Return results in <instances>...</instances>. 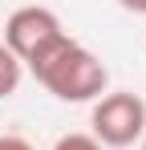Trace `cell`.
I'll use <instances>...</instances> for the list:
<instances>
[{"label":"cell","instance_id":"1","mask_svg":"<svg viewBox=\"0 0 146 150\" xmlns=\"http://www.w3.org/2000/svg\"><path fill=\"white\" fill-rule=\"evenodd\" d=\"M28 73L57 101H97L110 85V73H106L101 57L89 53L81 41H73L69 33L61 41H53L45 53H37L28 61Z\"/></svg>","mask_w":146,"mask_h":150},{"label":"cell","instance_id":"2","mask_svg":"<svg viewBox=\"0 0 146 150\" xmlns=\"http://www.w3.org/2000/svg\"><path fill=\"white\" fill-rule=\"evenodd\" d=\"M89 126H94V138L106 150H122L134 146L146 134V101L138 93H101L94 101V114H89Z\"/></svg>","mask_w":146,"mask_h":150},{"label":"cell","instance_id":"3","mask_svg":"<svg viewBox=\"0 0 146 150\" xmlns=\"http://www.w3.org/2000/svg\"><path fill=\"white\" fill-rule=\"evenodd\" d=\"M65 37V25H61V16L53 12V8H45V4H24V8H16L8 21H4V45H8V53L21 61V65H28L37 53H45L53 41H61Z\"/></svg>","mask_w":146,"mask_h":150},{"label":"cell","instance_id":"4","mask_svg":"<svg viewBox=\"0 0 146 150\" xmlns=\"http://www.w3.org/2000/svg\"><path fill=\"white\" fill-rule=\"evenodd\" d=\"M21 77H24V65L8 53V45L0 41V101L12 98V93L21 89Z\"/></svg>","mask_w":146,"mask_h":150},{"label":"cell","instance_id":"5","mask_svg":"<svg viewBox=\"0 0 146 150\" xmlns=\"http://www.w3.org/2000/svg\"><path fill=\"white\" fill-rule=\"evenodd\" d=\"M53 150H106V146L97 142L94 134H61L53 142Z\"/></svg>","mask_w":146,"mask_h":150},{"label":"cell","instance_id":"6","mask_svg":"<svg viewBox=\"0 0 146 150\" xmlns=\"http://www.w3.org/2000/svg\"><path fill=\"white\" fill-rule=\"evenodd\" d=\"M0 150H33V142L21 134H0Z\"/></svg>","mask_w":146,"mask_h":150},{"label":"cell","instance_id":"7","mask_svg":"<svg viewBox=\"0 0 146 150\" xmlns=\"http://www.w3.org/2000/svg\"><path fill=\"white\" fill-rule=\"evenodd\" d=\"M126 12H138V16H146V0H118Z\"/></svg>","mask_w":146,"mask_h":150},{"label":"cell","instance_id":"8","mask_svg":"<svg viewBox=\"0 0 146 150\" xmlns=\"http://www.w3.org/2000/svg\"><path fill=\"white\" fill-rule=\"evenodd\" d=\"M138 142H142V150H146V134H142V138H138Z\"/></svg>","mask_w":146,"mask_h":150}]
</instances>
